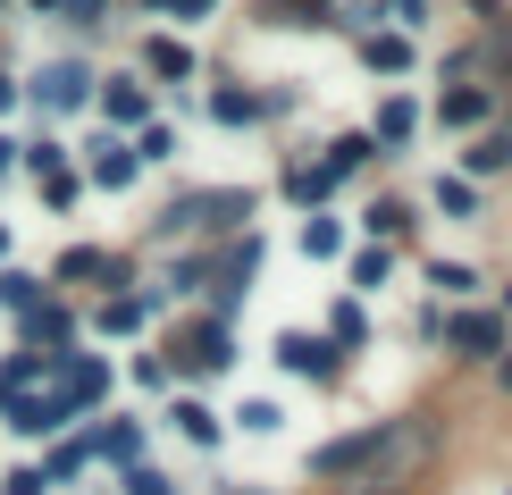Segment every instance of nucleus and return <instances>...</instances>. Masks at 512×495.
Wrapping results in <instances>:
<instances>
[{
    "label": "nucleus",
    "mask_w": 512,
    "mask_h": 495,
    "mask_svg": "<svg viewBox=\"0 0 512 495\" xmlns=\"http://www.w3.org/2000/svg\"><path fill=\"white\" fill-rule=\"evenodd\" d=\"M387 437H395V420H361L353 437H336V445H319V454H311V479L319 487H353L361 470L378 462V445H387Z\"/></svg>",
    "instance_id": "1"
},
{
    "label": "nucleus",
    "mask_w": 512,
    "mask_h": 495,
    "mask_svg": "<svg viewBox=\"0 0 512 495\" xmlns=\"http://www.w3.org/2000/svg\"><path fill=\"white\" fill-rule=\"evenodd\" d=\"M236 219H252V193H185V202L160 210L152 235H219V227H236Z\"/></svg>",
    "instance_id": "2"
},
{
    "label": "nucleus",
    "mask_w": 512,
    "mask_h": 495,
    "mask_svg": "<svg viewBox=\"0 0 512 495\" xmlns=\"http://www.w3.org/2000/svg\"><path fill=\"white\" fill-rule=\"evenodd\" d=\"M277 361H286L294 378H311V386H336V378H345V344H336V336H311V328H286V336H277Z\"/></svg>",
    "instance_id": "3"
},
{
    "label": "nucleus",
    "mask_w": 512,
    "mask_h": 495,
    "mask_svg": "<svg viewBox=\"0 0 512 495\" xmlns=\"http://www.w3.org/2000/svg\"><path fill=\"white\" fill-rule=\"evenodd\" d=\"M437 336H445V353H462V361H496L504 344H512L504 336V311H454Z\"/></svg>",
    "instance_id": "4"
},
{
    "label": "nucleus",
    "mask_w": 512,
    "mask_h": 495,
    "mask_svg": "<svg viewBox=\"0 0 512 495\" xmlns=\"http://www.w3.org/2000/svg\"><path fill=\"white\" fill-rule=\"evenodd\" d=\"M84 101H93V68L84 59H51L34 76V110H84Z\"/></svg>",
    "instance_id": "5"
},
{
    "label": "nucleus",
    "mask_w": 512,
    "mask_h": 495,
    "mask_svg": "<svg viewBox=\"0 0 512 495\" xmlns=\"http://www.w3.org/2000/svg\"><path fill=\"white\" fill-rule=\"evenodd\" d=\"M101 118L110 126H152V93H143L135 76H110L101 84Z\"/></svg>",
    "instance_id": "6"
},
{
    "label": "nucleus",
    "mask_w": 512,
    "mask_h": 495,
    "mask_svg": "<svg viewBox=\"0 0 512 495\" xmlns=\"http://www.w3.org/2000/svg\"><path fill=\"white\" fill-rule=\"evenodd\" d=\"M84 168H93V185H110V193H118V185H135V168H143V160H135V143L101 135L93 152H84Z\"/></svg>",
    "instance_id": "7"
},
{
    "label": "nucleus",
    "mask_w": 512,
    "mask_h": 495,
    "mask_svg": "<svg viewBox=\"0 0 512 495\" xmlns=\"http://www.w3.org/2000/svg\"><path fill=\"white\" fill-rule=\"evenodd\" d=\"M143 68H152L160 84H194V51H185L177 34H152L143 42Z\"/></svg>",
    "instance_id": "8"
},
{
    "label": "nucleus",
    "mask_w": 512,
    "mask_h": 495,
    "mask_svg": "<svg viewBox=\"0 0 512 495\" xmlns=\"http://www.w3.org/2000/svg\"><path fill=\"white\" fill-rule=\"evenodd\" d=\"M412 126H420V110L403 93H387L378 101V126H370V143H387V152H403V143H412Z\"/></svg>",
    "instance_id": "9"
},
{
    "label": "nucleus",
    "mask_w": 512,
    "mask_h": 495,
    "mask_svg": "<svg viewBox=\"0 0 512 495\" xmlns=\"http://www.w3.org/2000/svg\"><path fill=\"white\" fill-rule=\"evenodd\" d=\"M361 59H370V76H403L412 68V42L403 34H361Z\"/></svg>",
    "instance_id": "10"
},
{
    "label": "nucleus",
    "mask_w": 512,
    "mask_h": 495,
    "mask_svg": "<svg viewBox=\"0 0 512 495\" xmlns=\"http://www.w3.org/2000/svg\"><path fill=\"white\" fill-rule=\"evenodd\" d=\"M487 110H496V93H479V84H462V93L437 101V126H479Z\"/></svg>",
    "instance_id": "11"
},
{
    "label": "nucleus",
    "mask_w": 512,
    "mask_h": 495,
    "mask_svg": "<svg viewBox=\"0 0 512 495\" xmlns=\"http://www.w3.org/2000/svg\"><path fill=\"white\" fill-rule=\"evenodd\" d=\"M429 286H437V303H471V294H479V269H471V261H429Z\"/></svg>",
    "instance_id": "12"
},
{
    "label": "nucleus",
    "mask_w": 512,
    "mask_h": 495,
    "mask_svg": "<svg viewBox=\"0 0 512 495\" xmlns=\"http://www.w3.org/2000/svg\"><path fill=\"white\" fill-rule=\"evenodd\" d=\"M168 420L185 428V445H219V412H210L202 395H177V412H168Z\"/></svg>",
    "instance_id": "13"
},
{
    "label": "nucleus",
    "mask_w": 512,
    "mask_h": 495,
    "mask_svg": "<svg viewBox=\"0 0 512 495\" xmlns=\"http://www.w3.org/2000/svg\"><path fill=\"white\" fill-rule=\"evenodd\" d=\"M328 185H336V168H328V160H294V168H286V193H294L303 210H311V202H319Z\"/></svg>",
    "instance_id": "14"
},
{
    "label": "nucleus",
    "mask_w": 512,
    "mask_h": 495,
    "mask_svg": "<svg viewBox=\"0 0 512 495\" xmlns=\"http://www.w3.org/2000/svg\"><path fill=\"white\" fill-rule=\"evenodd\" d=\"M261 17H269V26H336L328 0H261Z\"/></svg>",
    "instance_id": "15"
},
{
    "label": "nucleus",
    "mask_w": 512,
    "mask_h": 495,
    "mask_svg": "<svg viewBox=\"0 0 512 495\" xmlns=\"http://www.w3.org/2000/svg\"><path fill=\"white\" fill-rule=\"evenodd\" d=\"M429 202L445 210V219H479V185H471V177H437Z\"/></svg>",
    "instance_id": "16"
},
{
    "label": "nucleus",
    "mask_w": 512,
    "mask_h": 495,
    "mask_svg": "<svg viewBox=\"0 0 512 495\" xmlns=\"http://www.w3.org/2000/svg\"><path fill=\"white\" fill-rule=\"evenodd\" d=\"M395 277V252L387 244H370V252H353V294H378Z\"/></svg>",
    "instance_id": "17"
},
{
    "label": "nucleus",
    "mask_w": 512,
    "mask_h": 495,
    "mask_svg": "<svg viewBox=\"0 0 512 495\" xmlns=\"http://www.w3.org/2000/svg\"><path fill=\"white\" fill-rule=\"evenodd\" d=\"M93 454H110V462H126V470H135V454H143V428H135V420L101 428V437H93Z\"/></svg>",
    "instance_id": "18"
},
{
    "label": "nucleus",
    "mask_w": 512,
    "mask_h": 495,
    "mask_svg": "<svg viewBox=\"0 0 512 495\" xmlns=\"http://www.w3.org/2000/svg\"><path fill=\"white\" fill-rule=\"evenodd\" d=\"M210 118H219V126H252V118H261V101L236 93V84H219V93H210Z\"/></svg>",
    "instance_id": "19"
},
{
    "label": "nucleus",
    "mask_w": 512,
    "mask_h": 495,
    "mask_svg": "<svg viewBox=\"0 0 512 495\" xmlns=\"http://www.w3.org/2000/svg\"><path fill=\"white\" fill-rule=\"evenodd\" d=\"M370 160H378L370 135H336V143H328V168H336V177H353V168H370Z\"/></svg>",
    "instance_id": "20"
},
{
    "label": "nucleus",
    "mask_w": 512,
    "mask_h": 495,
    "mask_svg": "<svg viewBox=\"0 0 512 495\" xmlns=\"http://www.w3.org/2000/svg\"><path fill=\"white\" fill-rule=\"evenodd\" d=\"M512 168V135H479L471 143V177H504Z\"/></svg>",
    "instance_id": "21"
},
{
    "label": "nucleus",
    "mask_w": 512,
    "mask_h": 495,
    "mask_svg": "<svg viewBox=\"0 0 512 495\" xmlns=\"http://www.w3.org/2000/svg\"><path fill=\"white\" fill-rule=\"evenodd\" d=\"M361 227H370L378 244H395V235L412 227V210H403V202H370V210H361Z\"/></svg>",
    "instance_id": "22"
},
{
    "label": "nucleus",
    "mask_w": 512,
    "mask_h": 495,
    "mask_svg": "<svg viewBox=\"0 0 512 495\" xmlns=\"http://www.w3.org/2000/svg\"><path fill=\"white\" fill-rule=\"evenodd\" d=\"M303 252L311 261H336V252H345V227L336 219H303Z\"/></svg>",
    "instance_id": "23"
},
{
    "label": "nucleus",
    "mask_w": 512,
    "mask_h": 495,
    "mask_svg": "<svg viewBox=\"0 0 512 495\" xmlns=\"http://www.w3.org/2000/svg\"><path fill=\"white\" fill-rule=\"evenodd\" d=\"M328 336L345 344V353H353V344H370V319H361V303H336V311H328Z\"/></svg>",
    "instance_id": "24"
},
{
    "label": "nucleus",
    "mask_w": 512,
    "mask_h": 495,
    "mask_svg": "<svg viewBox=\"0 0 512 495\" xmlns=\"http://www.w3.org/2000/svg\"><path fill=\"white\" fill-rule=\"evenodd\" d=\"M59 479H51V470H42V462H26V470H9V479H0V495H51Z\"/></svg>",
    "instance_id": "25"
},
{
    "label": "nucleus",
    "mask_w": 512,
    "mask_h": 495,
    "mask_svg": "<svg viewBox=\"0 0 512 495\" xmlns=\"http://www.w3.org/2000/svg\"><path fill=\"white\" fill-rule=\"evenodd\" d=\"M26 168H34V177H59V168H68V143H51V135H42L34 152H26Z\"/></svg>",
    "instance_id": "26"
},
{
    "label": "nucleus",
    "mask_w": 512,
    "mask_h": 495,
    "mask_svg": "<svg viewBox=\"0 0 512 495\" xmlns=\"http://www.w3.org/2000/svg\"><path fill=\"white\" fill-rule=\"evenodd\" d=\"M135 160H177V135H168V126H143V143H135Z\"/></svg>",
    "instance_id": "27"
},
{
    "label": "nucleus",
    "mask_w": 512,
    "mask_h": 495,
    "mask_svg": "<svg viewBox=\"0 0 512 495\" xmlns=\"http://www.w3.org/2000/svg\"><path fill=\"white\" fill-rule=\"evenodd\" d=\"M34 294H42V286H34V277H17V269H9V277H0V303H17V311H34Z\"/></svg>",
    "instance_id": "28"
},
{
    "label": "nucleus",
    "mask_w": 512,
    "mask_h": 495,
    "mask_svg": "<svg viewBox=\"0 0 512 495\" xmlns=\"http://www.w3.org/2000/svg\"><path fill=\"white\" fill-rule=\"evenodd\" d=\"M244 428H252V437H269V428H277V403H244V412H236Z\"/></svg>",
    "instance_id": "29"
},
{
    "label": "nucleus",
    "mask_w": 512,
    "mask_h": 495,
    "mask_svg": "<svg viewBox=\"0 0 512 495\" xmlns=\"http://www.w3.org/2000/svg\"><path fill=\"white\" fill-rule=\"evenodd\" d=\"M59 9H68V26H101V9H110V0H59Z\"/></svg>",
    "instance_id": "30"
},
{
    "label": "nucleus",
    "mask_w": 512,
    "mask_h": 495,
    "mask_svg": "<svg viewBox=\"0 0 512 495\" xmlns=\"http://www.w3.org/2000/svg\"><path fill=\"white\" fill-rule=\"evenodd\" d=\"M219 9V0H168V17H185V26H194V17H210Z\"/></svg>",
    "instance_id": "31"
},
{
    "label": "nucleus",
    "mask_w": 512,
    "mask_h": 495,
    "mask_svg": "<svg viewBox=\"0 0 512 495\" xmlns=\"http://www.w3.org/2000/svg\"><path fill=\"white\" fill-rule=\"evenodd\" d=\"M496 386H504V395H512V344H504V353H496Z\"/></svg>",
    "instance_id": "32"
},
{
    "label": "nucleus",
    "mask_w": 512,
    "mask_h": 495,
    "mask_svg": "<svg viewBox=\"0 0 512 495\" xmlns=\"http://www.w3.org/2000/svg\"><path fill=\"white\" fill-rule=\"evenodd\" d=\"M0 110H17V76H0Z\"/></svg>",
    "instance_id": "33"
},
{
    "label": "nucleus",
    "mask_w": 512,
    "mask_h": 495,
    "mask_svg": "<svg viewBox=\"0 0 512 495\" xmlns=\"http://www.w3.org/2000/svg\"><path fill=\"white\" fill-rule=\"evenodd\" d=\"M34 9H59V0H34Z\"/></svg>",
    "instance_id": "34"
},
{
    "label": "nucleus",
    "mask_w": 512,
    "mask_h": 495,
    "mask_svg": "<svg viewBox=\"0 0 512 495\" xmlns=\"http://www.w3.org/2000/svg\"><path fill=\"white\" fill-rule=\"evenodd\" d=\"M143 9H168V0H143Z\"/></svg>",
    "instance_id": "35"
},
{
    "label": "nucleus",
    "mask_w": 512,
    "mask_h": 495,
    "mask_svg": "<svg viewBox=\"0 0 512 495\" xmlns=\"http://www.w3.org/2000/svg\"><path fill=\"white\" fill-rule=\"evenodd\" d=\"M504 311H512V286H504Z\"/></svg>",
    "instance_id": "36"
},
{
    "label": "nucleus",
    "mask_w": 512,
    "mask_h": 495,
    "mask_svg": "<svg viewBox=\"0 0 512 495\" xmlns=\"http://www.w3.org/2000/svg\"><path fill=\"white\" fill-rule=\"evenodd\" d=\"M0 252H9V235H0Z\"/></svg>",
    "instance_id": "37"
},
{
    "label": "nucleus",
    "mask_w": 512,
    "mask_h": 495,
    "mask_svg": "<svg viewBox=\"0 0 512 495\" xmlns=\"http://www.w3.org/2000/svg\"><path fill=\"white\" fill-rule=\"evenodd\" d=\"M227 495H236V487H227Z\"/></svg>",
    "instance_id": "38"
}]
</instances>
